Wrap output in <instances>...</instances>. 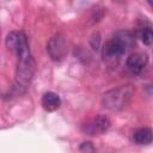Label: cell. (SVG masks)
<instances>
[{"mask_svg":"<svg viewBox=\"0 0 153 153\" xmlns=\"http://www.w3.org/2000/svg\"><path fill=\"white\" fill-rule=\"evenodd\" d=\"M80 151H86V152H93L96 151V148L93 147L92 142H82L80 146Z\"/></svg>","mask_w":153,"mask_h":153,"instance_id":"10","label":"cell"},{"mask_svg":"<svg viewBox=\"0 0 153 153\" xmlns=\"http://www.w3.org/2000/svg\"><path fill=\"white\" fill-rule=\"evenodd\" d=\"M131 97V92L127 87H120L106 92L103 97V104L105 108L115 111L124 108Z\"/></svg>","mask_w":153,"mask_h":153,"instance_id":"3","label":"cell"},{"mask_svg":"<svg viewBox=\"0 0 153 153\" xmlns=\"http://www.w3.org/2000/svg\"><path fill=\"white\" fill-rule=\"evenodd\" d=\"M152 129L148 127L139 128L133 133V141L137 145H149L152 142Z\"/></svg>","mask_w":153,"mask_h":153,"instance_id":"8","label":"cell"},{"mask_svg":"<svg viewBox=\"0 0 153 153\" xmlns=\"http://www.w3.org/2000/svg\"><path fill=\"white\" fill-rule=\"evenodd\" d=\"M114 1H118L120 2V1H124V0H114Z\"/></svg>","mask_w":153,"mask_h":153,"instance_id":"11","label":"cell"},{"mask_svg":"<svg viewBox=\"0 0 153 153\" xmlns=\"http://www.w3.org/2000/svg\"><path fill=\"white\" fill-rule=\"evenodd\" d=\"M148 62V57L146 54H141V53H135L128 56L127 59V68L133 73V74H140L143 68L147 66Z\"/></svg>","mask_w":153,"mask_h":153,"instance_id":"6","label":"cell"},{"mask_svg":"<svg viewBox=\"0 0 153 153\" xmlns=\"http://www.w3.org/2000/svg\"><path fill=\"white\" fill-rule=\"evenodd\" d=\"M139 37L146 45H151L153 42V32H152V26L148 22L143 23L140 29H139Z\"/></svg>","mask_w":153,"mask_h":153,"instance_id":"9","label":"cell"},{"mask_svg":"<svg viewBox=\"0 0 153 153\" xmlns=\"http://www.w3.org/2000/svg\"><path fill=\"white\" fill-rule=\"evenodd\" d=\"M110 127V120L105 115H97L91 121L86 122L82 124V131L87 135L96 136V135H102L104 134Z\"/></svg>","mask_w":153,"mask_h":153,"instance_id":"4","label":"cell"},{"mask_svg":"<svg viewBox=\"0 0 153 153\" xmlns=\"http://www.w3.org/2000/svg\"><path fill=\"white\" fill-rule=\"evenodd\" d=\"M6 47L14 51L18 62L16 79L20 87H27L35 73V60L31 55L26 35L22 31H11L6 37Z\"/></svg>","mask_w":153,"mask_h":153,"instance_id":"1","label":"cell"},{"mask_svg":"<svg viewBox=\"0 0 153 153\" xmlns=\"http://www.w3.org/2000/svg\"><path fill=\"white\" fill-rule=\"evenodd\" d=\"M41 104L44 108V110L51 112V111H55V110H57L60 108V105H61V98L55 92H45L42 96Z\"/></svg>","mask_w":153,"mask_h":153,"instance_id":"7","label":"cell"},{"mask_svg":"<svg viewBox=\"0 0 153 153\" xmlns=\"http://www.w3.org/2000/svg\"><path fill=\"white\" fill-rule=\"evenodd\" d=\"M135 44V36L130 31H118L115 33L103 47V60L109 63L114 65L117 63L121 57L134 47Z\"/></svg>","mask_w":153,"mask_h":153,"instance_id":"2","label":"cell"},{"mask_svg":"<svg viewBox=\"0 0 153 153\" xmlns=\"http://www.w3.org/2000/svg\"><path fill=\"white\" fill-rule=\"evenodd\" d=\"M47 50L53 60H61L66 54V44L63 37L60 35L54 36L49 41L47 45Z\"/></svg>","mask_w":153,"mask_h":153,"instance_id":"5","label":"cell"}]
</instances>
